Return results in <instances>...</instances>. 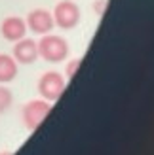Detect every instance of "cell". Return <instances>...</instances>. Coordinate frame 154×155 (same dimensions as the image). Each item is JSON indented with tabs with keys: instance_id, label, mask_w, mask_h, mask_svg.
<instances>
[{
	"instance_id": "6da1fadb",
	"label": "cell",
	"mask_w": 154,
	"mask_h": 155,
	"mask_svg": "<svg viewBox=\"0 0 154 155\" xmlns=\"http://www.w3.org/2000/svg\"><path fill=\"white\" fill-rule=\"evenodd\" d=\"M38 55L48 63H61L68 57V44L57 34H44L38 42Z\"/></svg>"
},
{
	"instance_id": "7a4b0ae2",
	"label": "cell",
	"mask_w": 154,
	"mask_h": 155,
	"mask_svg": "<svg viewBox=\"0 0 154 155\" xmlns=\"http://www.w3.org/2000/svg\"><path fill=\"white\" fill-rule=\"evenodd\" d=\"M50 112H51L50 100H46V98L30 100V102L25 104V108H23V112H21L23 125H25L29 130H36L44 123V119L48 117Z\"/></svg>"
},
{
	"instance_id": "3957f363",
	"label": "cell",
	"mask_w": 154,
	"mask_h": 155,
	"mask_svg": "<svg viewBox=\"0 0 154 155\" xmlns=\"http://www.w3.org/2000/svg\"><path fill=\"white\" fill-rule=\"evenodd\" d=\"M53 21L55 25L63 30H71L78 25L80 21V8L72 0H61V2L53 8Z\"/></svg>"
},
{
	"instance_id": "277c9868",
	"label": "cell",
	"mask_w": 154,
	"mask_h": 155,
	"mask_svg": "<svg viewBox=\"0 0 154 155\" xmlns=\"http://www.w3.org/2000/svg\"><path fill=\"white\" fill-rule=\"evenodd\" d=\"M65 91V78L55 70L46 72L40 80H38V93L42 95V98L55 102V100L63 95Z\"/></svg>"
},
{
	"instance_id": "5b68a950",
	"label": "cell",
	"mask_w": 154,
	"mask_h": 155,
	"mask_svg": "<svg viewBox=\"0 0 154 155\" xmlns=\"http://www.w3.org/2000/svg\"><path fill=\"white\" fill-rule=\"evenodd\" d=\"M27 28L33 30L34 34H50L53 25H55V21H53V15L44 10V8H36V10H33L29 15H27Z\"/></svg>"
},
{
	"instance_id": "8992f818",
	"label": "cell",
	"mask_w": 154,
	"mask_h": 155,
	"mask_svg": "<svg viewBox=\"0 0 154 155\" xmlns=\"http://www.w3.org/2000/svg\"><path fill=\"white\" fill-rule=\"evenodd\" d=\"M13 59L17 64H33L38 59V44L30 38H21L13 45Z\"/></svg>"
},
{
	"instance_id": "52a82bcc",
	"label": "cell",
	"mask_w": 154,
	"mask_h": 155,
	"mask_svg": "<svg viewBox=\"0 0 154 155\" xmlns=\"http://www.w3.org/2000/svg\"><path fill=\"white\" fill-rule=\"evenodd\" d=\"M27 30H29L27 23L21 17H17V15H8V17L2 21V25H0V32H2L4 40L13 42V44L17 40H21V38H25Z\"/></svg>"
},
{
	"instance_id": "ba28073f",
	"label": "cell",
	"mask_w": 154,
	"mask_h": 155,
	"mask_svg": "<svg viewBox=\"0 0 154 155\" xmlns=\"http://www.w3.org/2000/svg\"><path fill=\"white\" fill-rule=\"evenodd\" d=\"M17 76V61L13 55L0 53V83H10Z\"/></svg>"
},
{
	"instance_id": "9c48e42d",
	"label": "cell",
	"mask_w": 154,
	"mask_h": 155,
	"mask_svg": "<svg viewBox=\"0 0 154 155\" xmlns=\"http://www.w3.org/2000/svg\"><path fill=\"white\" fill-rule=\"evenodd\" d=\"M12 102H13L12 91L8 89V87H4V83H0V114L6 112L8 108L12 106Z\"/></svg>"
},
{
	"instance_id": "30bf717a",
	"label": "cell",
	"mask_w": 154,
	"mask_h": 155,
	"mask_svg": "<svg viewBox=\"0 0 154 155\" xmlns=\"http://www.w3.org/2000/svg\"><path fill=\"white\" fill-rule=\"evenodd\" d=\"M80 64H82V61H80V59H74V61H71V63L67 64V68H65V74H67V78H72V76L76 74V70L80 68Z\"/></svg>"
},
{
	"instance_id": "8fae6325",
	"label": "cell",
	"mask_w": 154,
	"mask_h": 155,
	"mask_svg": "<svg viewBox=\"0 0 154 155\" xmlns=\"http://www.w3.org/2000/svg\"><path fill=\"white\" fill-rule=\"evenodd\" d=\"M0 155H13L12 151H0Z\"/></svg>"
}]
</instances>
